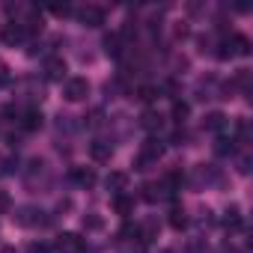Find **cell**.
Segmentation results:
<instances>
[{"mask_svg":"<svg viewBox=\"0 0 253 253\" xmlns=\"http://www.w3.org/2000/svg\"><path fill=\"white\" fill-rule=\"evenodd\" d=\"M161 155H164V143H161L158 137H149V140L143 143L140 155L134 158V167H137V170H149V167H152Z\"/></svg>","mask_w":253,"mask_h":253,"instance_id":"cell-1","label":"cell"},{"mask_svg":"<svg viewBox=\"0 0 253 253\" xmlns=\"http://www.w3.org/2000/svg\"><path fill=\"white\" fill-rule=\"evenodd\" d=\"M12 217H15V223H18V226H42V223L48 220V217H45V211H42V209H36V206H21Z\"/></svg>","mask_w":253,"mask_h":253,"instance_id":"cell-2","label":"cell"},{"mask_svg":"<svg viewBox=\"0 0 253 253\" xmlns=\"http://www.w3.org/2000/svg\"><path fill=\"white\" fill-rule=\"evenodd\" d=\"M63 95H66V101H84L89 95V81L86 78H69L63 86Z\"/></svg>","mask_w":253,"mask_h":253,"instance_id":"cell-3","label":"cell"},{"mask_svg":"<svg viewBox=\"0 0 253 253\" xmlns=\"http://www.w3.org/2000/svg\"><path fill=\"white\" fill-rule=\"evenodd\" d=\"M57 250L60 253H84V238L75 235V232H63L57 238Z\"/></svg>","mask_w":253,"mask_h":253,"instance_id":"cell-4","label":"cell"},{"mask_svg":"<svg viewBox=\"0 0 253 253\" xmlns=\"http://www.w3.org/2000/svg\"><path fill=\"white\" fill-rule=\"evenodd\" d=\"M78 21H81L84 27H101V24H104V9H98V6H84V9L78 12Z\"/></svg>","mask_w":253,"mask_h":253,"instance_id":"cell-5","label":"cell"},{"mask_svg":"<svg viewBox=\"0 0 253 253\" xmlns=\"http://www.w3.org/2000/svg\"><path fill=\"white\" fill-rule=\"evenodd\" d=\"M63 75H66V60L63 57H51L45 63V78L48 81H63Z\"/></svg>","mask_w":253,"mask_h":253,"instance_id":"cell-6","label":"cell"},{"mask_svg":"<svg viewBox=\"0 0 253 253\" xmlns=\"http://www.w3.org/2000/svg\"><path fill=\"white\" fill-rule=\"evenodd\" d=\"M125 185H128V176H125V173H110V176L104 179V188H107L113 197H119V194L125 191Z\"/></svg>","mask_w":253,"mask_h":253,"instance_id":"cell-7","label":"cell"},{"mask_svg":"<svg viewBox=\"0 0 253 253\" xmlns=\"http://www.w3.org/2000/svg\"><path fill=\"white\" fill-rule=\"evenodd\" d=\"M226 42H229L232 57H247V54H250V39H247V36L235 33V36H232V39H226Z\"/></svg>","mask_w":253,"mask_h":253,"instance_id":"cell-8","label":"cell"},{"mask_svg":"<svg viewBox=\"0 0 253 253\" xmlns=\"http://www.w3.org/2000/svg\"><path fill=\"white\" fill-rule=\"evenodd\" d=\"M89 155H92L95 161H110L113 146H110L107 140H92V143H89Z\"/></svg>","mask_w":253,"mask_h":253,"instance_id":"cell-9","label":"cell"},{"mask_svg":"<svg viewBox=\"0 0 253 253\" xmlns=\"http://www.w3.org/2000/svg\"><path fill=\"white\" fill-rule=\"evenodd\" d=\"M3 42H6L9 48L21 45V42H24V27H21V24H6V30H3Z\"/></svg>","mask_w":253,"mask_h":253,"instance_id":"cell-10","label":"cell"},{"mask_svg":"<svg viewBox=\"0 0 253 253\" xmlns=\"http://www.w3.org/2000/svg\"><path fill=\"white\" fill-rule=\"evenodd\" d=\"M113 209H116V214L128 217V214L134 211V200H131V197H125V194H119V197H113Z\"/></svg>","mask_w":253,"mask_h":253,"instance_id":"cell-11","label":"cell"},{"mask_svg":"<svg viewBox=\"0 0 253 253\" xmlns=\"http://www.w3.org/2000/svg\"><path fill=\"white\" fill-rule=\"evenodd\" d=\"M21 125H24V131H36V128H42V113H39L36 107H30V110L24 113Z\"/></svg>","mask_w":253,"mask_h":253,"instance_id":"cell-12","label":"cell"},{"mask_svg":"<svg viewBox=\"0 0 253 253\" xmlns=\"http://www.w3.org/2000/svg\"><path fill=\"white\" fill-rule=\"evenodd\" d=\"M140 125L146 131H158L161 125H164V119H161V113H155V110H146L143 116H140Z\"/></svg>","mask_w":253,"mask_h":253,"instance_id":"cell-13","label":"cell"},{"mask_svg":"<svg viewBox=\"0 0 253 253\" xmlns=\"http://www.w3.org/2000/svg\"><path fill=\"white\" fill-rule=\"evenodd\" d=\"M72 179H75L78 185H84V188L95 185V173H92V170H84V167H72Z\"/></svg>","mask_w":253,"mask_h":253,"instance_id":"cell-14","label":"cell"},{"mask_svg":"<svg viewBox=\"0 0 253 253\" xmlns=\"http://www.w3.org/2000/svg\"><path fill=\"white\" fill-rule=\"evenodd\" d=\"M203 125H206L209 131H220L223 125H226V116H223V113H209V116L203 119Z\"/></svg>","mask_w":253,"mask_h":253,"instance_id":"cell-15","label":"cell"},{"mask_svg":"<svg viewBox=\"0 0 253 253\" xmlns=\"http://www.w3.org/2000/svg\"><path fill=\"white\" fill-rule=\"evenodd\" d=\"M170 226H173V229H185V226H188V214H185V209L176 206V209L170 211Z\"/></svg>","mask_w":253,"mask_h":253,"instance_id":"cell-16","label":"cell"},{"mask_svg":"<svg viewBox=\"0 0 253 253\" xmlns=\"http://www.w3.org/2000/svg\"><path fill=\"white\" fill-rule=\"evenodd\" d=\"M223 223H226L229 229H238V226H241V211H238V206H229V209H226Z\"/></svg>","mask_w":253,"mask_h":253,"instance_id":"cell-17","label":"cell"},{"mask_svg":"<svg viewBox=\"0 0 253 253\" xmlns=\"http://www.w3.org/2000/svg\"><path fill=\"white\" fill-rule=\"evenodd\" d=\"M104 51H107L110 57H119V51H122V48H119V36H116V33L104 36Z\"/></svg>","mask_w":253,"mask_h":253,"instance_id":"cell-18","label":"cell"},{"mask_svg":"<svg viewBox=\"0 0 253 253\" xmlns=\"http://www.w3.org/2000/svg\"><path fill=\"white\" fill-rule=\"evenodd\" d=\"M188 113H191V107H188L185 101H176V104H173V119H176V122H185Z\"/></svg>","mask_w":253,"mask_h":253,"instance_id":"cell-19","label":"cell"},{"mask_svg":"<svg viewBox=\"0 0 253 253\" xmlns=\"http://www.w3.org/2000/svg\"><path fill=\"white\" fill-rule=\"evenodd\" d=\"M137 98H140V101H155V98H158V89H155V86H140V89H137Z\"/></svg>","mask_w":253,"mask_h":253,"instance_id":"cell-20","label":"cell"},{"mask_svg":"<svg viewBox=\"0 0 253 253\" xmlns=\"http://www.w3.org/2000/svg\"><path fill=\"white\" fill-rule=\"evenodd\" d=\"M188 253H209L206 238H194V241H188Z\"/></svg>","mask_w":253,"mask_h":253,"instance_id":"cell-21","label":"cell"},{"mask_svg":"<svg viewBox=\"0 0 253 253\" xmlns=\"http://www.w3.org/2000/svg\"><path fill=\"white\" fill-rule=\"evenodd\" d=\"M155 235H158V223H155V220H149V223L143 226V241H152Z\"/></svg>","mask_w":253,"mask_h":253,"instance_id":"cell-22","label":"cell"},{"mask_svg":"<svg viewBox=\"0 0 253 253\" xmlns=\"http://www.w3.org/2000/svg\"><path fill=\"white\" fill-rule=\"evenodd\" d=\"M214 152H217V155H226V152H232V140L220 137V140H217V146H214Z\"/></svg>","mask_w":253,"mask_h":253,"instance_id":"cell-23","label":"cell"},{"mask_svg":"<svg viewBox=\"0 0 253 253\" xmlns=\"http://www.w3.org/2000/svg\"><path fill=\"white\" fill-rule=\"evenodd\" d=\"M84 226H86V229H101V217L86 214V217H84Z\"/></svg>","mask_w":253,"mask_h":253,"instance_id":"cell-24","label":"cell"},{"mask_svg":"<svg viewBox=\"0 0 253 253\" xmlns=\"http://www.w3.org/2000/svg\"><path fill=\"white\" fill-rule=\"evenodd\" d=\"M9 206H12V197H9L6 191H0V214L9 211Z\"/></svg>","mask_w":253,"mask_h":253,"instance_id":"cell-25","label":"cell"},{"mask_svg":"<svg viewBox=\"0 0 253 253\" xmlns=\"http://www.w3.org/2000/svg\"><path fill=\"white\" fill-rule=\"evenodd\" d=\"M27 250H30V253H48V244H45V241H30Z\"/></svg>","mask_w":253,"mask_h":253,"instance_id":"cell-26","label":"cell"},{"mask_svg":"<svg viewBox=\"0 0 253 253\" xmlns=\"http://www.w3.org/2000/svg\"><path fill=\"white\" fill-rule=\"evenodd\" d=\"M6 81H9V66L0 60V84H6Z\"/></svg>","mask_w":253,"mask_h":253,"instance_id":"cell-27","label":"cell"},{"mask_svg":"<svg viewBox=\"0 0 253 253\" xmlns=\"http://www.w3.org/2000/svg\"><path fill=\"white\" fill-rule=\"evenodd\" d=\"M51 12L54 15H72V6H66V3L63 6H51Z\"/></svg>","mask_w":253,"mask_h":253,"instance_id":"cell-28","label":"cell"},{"mask_svg":"<svg viewBox=\"0 0 253 253\" xmlns=\"http://www.w3.org/2000/svg\"><path fill=\"white\" fill-rule=\"evenodd\" d=\"M238 173H250V158H247V155L238 161Z\"/></svg>","mask_w":253,"mask_h":253,"instance_id":"cell-29","label":"cell"},{"mask_svg":"<svg viewBox=\"0 0 253 253\" xmlns=\"http://www.w3.org/2000/svg\"><path fill=\"white\" fill-rule=\"evenodd\" d=\"M0 253H15V250H12V247H3V250H0Z\"/></svg>","mask_w":253,"mask_h":253,"instance_id":"cell-30","label":"cell"}]
</instances>
